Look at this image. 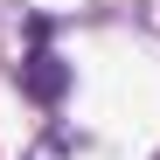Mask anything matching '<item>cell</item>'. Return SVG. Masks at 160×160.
<instances>
[{
	"instance_id": "1",
	"label": "cell",
	"mask_w": 160,
	"mask_h": 160,
	"mask_svg": "<svg viewBox=\"0 0 160 160\" xmlns=\"http://www.w3.org/2000/svg\"><path fill=\"white\" fill-rule=\"evenodd\" d=\"M21 84H28L35 104H56V98L70 91V63H63V56H49V49H35V56L21 63Z\"/></svg>"
}]
</instances>
